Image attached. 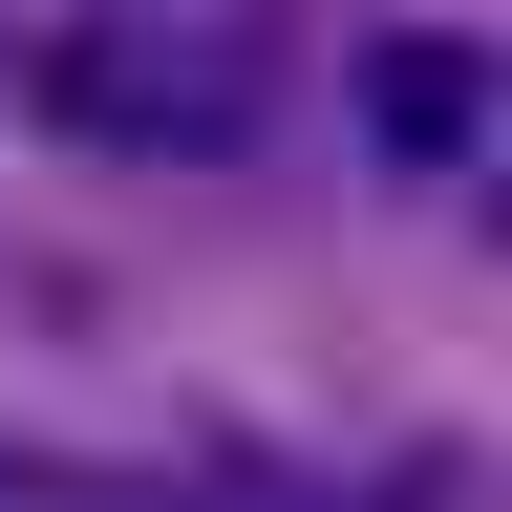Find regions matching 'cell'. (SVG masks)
Returning <instances> with one entry per match:
<instances>
[{
    "label": "cell",
    "mask_w": 512,
    "mask_h": 512,
    "mask_svg": "<svg viewBox=\"0 0 512 512\" xmlns=\"http://www.w3.org/2000/svg\"><path fill=\"white\" fill-rule=\"evenodd\" d=\"M0 512H86V491H43V470H22V448H0Z\"/></svg>",
    "instance_id": "cell-3"
},
{
    "label": "cell",
    "mask_w": 512,
    "mask_h": 512,
    "mask_svg": "<svg viewBox=\"0 0 512 512\" xmlns=\"http://www.w3.org/2000/svg\"><path fill=\"white\" fill-rule=\"evenodd\" d=\"M363 128H384L406 171H470V150H491V43H470V22H406V43H363Z\"/></svg>",
    "instance_id": "cell-2"
},
{
    "label": "cell",
    "mask_w": 512,
    "mask_h": 512,
    "mask_svg": "<svg viewBox=\"0 0 512 512\" xmlns=\"http://www.w3.org/2000/svg\"><path fill=\"white\" fill-rule=\"evenodd\" d=\"M43 107L86 128V150L214 171V150H256V107H278V0H64L43 22Z\"/></svg>",
    "instance_id": "cell-1"
},
{
    "label": "cell",
    "mask_w": 512,
    "mask_h": 512,
    "mask_svg": "<svg viewBox=\"0 0 512 512\" xmlns=\"http://www.w3.org/2000/svg\"><path fill=\"white\" fill-rule=\"evenodd\" d=\"M256 512H320V491H256Z\"/></svg>",
    "instance_id": "cell-4"
}]
</instances>
